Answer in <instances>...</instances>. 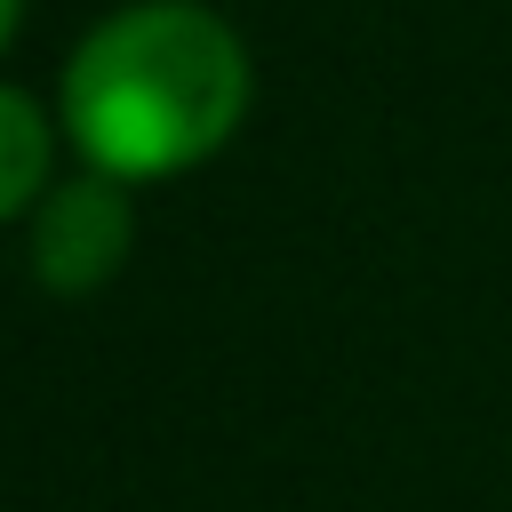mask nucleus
Listing matches in <instances>:
<instances>
[{
	"mask_svg": "<svg viewBox=\"0 0 512 512\" xmlns=\"http://www.w3.org/2000/svg\"><path fill=\"white\" fill-rule=\"evenodd\" d=\"M248 112V56L216 8L144 0L104 16L64 64V128L112 184L200 168Z\"/></svg>",
	"mask_w": 512,
	"mask_h": 512,
	"instance_id": "1",
	"label": "nucleus"
},
{
	"mask_svg": "<svg viewBox=\"0 0 512 512\" xmlns=\"http://www.w3.org/2000/svg\"><path fill=\"white\" fill-rule=\"evenodd\" d=\"M128 256V200L112 192V176H80L64 192L40 200L32 216V272L56 296H88L120 272Z\"/></svg>",
	"mask_w": 512,
	"mask_h": 512,
	"instance_id": "2",
	"label": "nucleus"
},
{
	"mask_svg": "<svg viewBox=\"0 0 512 512\" xmlns=\"http://www.w3.org/2000/svg\"><path fill=\"white\" fill-rule=\"evenodd\" d=\"M40 184H48V120L32 96L0 88V224L24 216L40 200Z\"/></svg>",
	"mask_w": 512,
	"mask_h": 512,
	"instance_id": "3",
	"label": "nucleus"
},
{
	"mask_svg": "<svg viewBox=\"0 0 512 512\" xmlns=\"http://www.w3.org/2000/svg\"><path fill=\"white\" fill-rule=\"evenodd\" d=\"M16 16H24V0H0V48L16 40Z\"/></svg>",
	"mask_w": 512,
	"mask_h": 512,
	"instance_id": "4",
	"label": "nucleus"
}]
</instances>
